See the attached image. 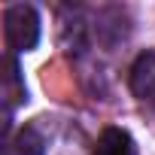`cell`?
I'll return each instance as SVG.
<instances>
[{
    "label": "cell",
    "instance_id": "cell-4",
    "mask_svg": "<svg viewBox=\"0 0 155 155\" xmlns=\"http://www.w3.org/2000/svg\"><path fill=\"white\" fill-rule=\"evenodd\" d=\"M3 88H6L9 107H12V104H21V101H28V91H25V82H21V76H18V64H15V58H6Z\"/></svg>",
    "mask_w": 155,
    "mask_h": 155
},
{
    "label": "cell",
    "instance_id": "cell-5",
    "mask_svg": "<svg viewBox=\"0 0 155 155\" xmlns=\"http://www.w3.org/2000/svg\"><path fill=\"white\" fill-rule=\"evenodd\" d=\"M6 155H43V140H40V134H37L34 128H25V131L15 137V143L9 146Z\"/></svg>",
    "mask_w": 155,
    "mask_h": 155
},
{
    "label": "cell",
    "instance_id": "cell-2",
    "mask_svg": "<svg viewBox=\"0 0 155 155\" xmlns=\"http://www.w3.org/2000/svg\"><path fill=\"white\" fill-rule=\"evenodd\" d=\"M131 91L143 101H155V52H143L131 67Z\"/></svg>",
    "mask_w": 155,
    "mask_h": 155
},
{
    "label": "cell",
    "instance_id": "cell-1",
    "mask_svg": "<svg viewBox=\"0 0 155 155\" xmlns=\"http://www.w3.org/2000/svg\"><path fill=\"white\" fill-rule=\"evenodd\" d=\"M3 34L12 52H31L40 43V15L28 3H12L3 12Z\"/></svg>",
    "mask_w": 155,
    "mask_h": 155
},
{
    "label": "cell",
    "instance_id": "cell-3",
    "mask_svg": "<svg viewBox=\"0 0 155 155\" xmlns=\"http://www.w3.org/2000/svg\"><path fill=\"white\" fill-rule=\"evenodd\" d=\"M91 155H137V143L125 128H104Z\"/></svg>",
    "mask_w": 155,
    "mask_h": 155
}]
</instances>
